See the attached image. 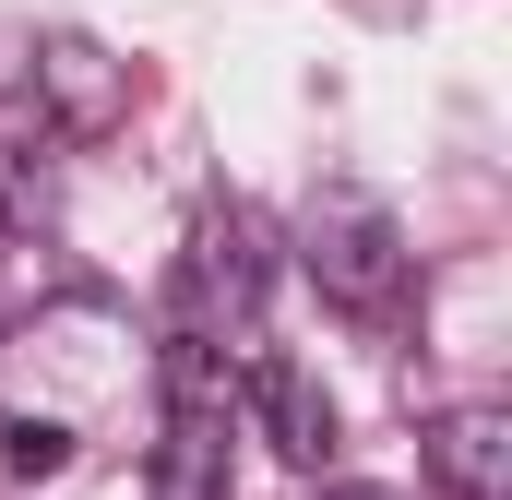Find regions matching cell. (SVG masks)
<instances>
[{"label": "cell", "instance_id": "6da1fadb", "mask_svg": "<svg viewBox=\"0 0 512 500\" xmlns=\"http://www.w3.org/2000/svg\"><path fill=\"white\" fill-rule=\"evenodd\" d=\"M298 262H310V286H322L334 310H358V322H393L405 286H417V250H405V227H393V203H382V191H358V179L310 191V215H298Z\"/></svg>", "mask_w": 512, "mask_h": 500}, {"label": "cell", "instance_id": "7a4b0ae2", "mask_svg": "<svg viewBox=\"0 0 512 500\" xmlns=\"http://www.w3.org/2000/svg\"><path fill=\"white\" fill-rule=\"evenodd\" d=\"M251 298H262V227L239 203H215V215L191 227V334H215V310L251 322Z\"/></svg>", "mask_w": 512, "mask_h": 500}, {"label": "cell", "instance_id": "3957f363", "mask_svg": "<svg viewBox=\"0 0 512 500\" xmlns=\"http://www.w3.org/2000/svg\"><path fill=\"white\" fill-rule=\"evenodd\" d=\"M239 405L262 417V441L286 465H322L334 453V405H322V381L298 370V358H239Z\"/></svg>", "mask_w": 512, "mask_h": 500}, {"label": "cell", "instance_id": "277c9868", "mask_svg": "<svg viewBox=\"0 0 512 500\" xmlns=\"http://www.w3.org/2000/svg\"><path fill=\"white\" fill-rule=\"evenodd\" d=\"M417 441H429V477L453 500H501V477H512V417L501 405H441Z\"/></svg>", "mask_w": 512, "mask_h": 500}, {"label": "cell", "instance_id": "5b68a950", "mask_svg": "<svg viewBox=\"0 0 512 500\" xmlns=\"http://www.w3.org/2000/svg\"><path fill=\"white\" fill-rule=\"evenodd\" d=\"M24 84H36V96H48V108H60V131H108L131 108V84H120V60H108V48H96V36H48V48H36V72H24Z\"/></svg>", "mask_w": 512, "mask_h": 500}, {"label": "cell", "instance_id": "8992f818", "mask_svg": "<svg viewBox=\"0 0 512 500\" xmlns=\"http://www.w3.org/2000/svg\"><path fill=\"white\" fill-rule=\"evenodd\" d=\"M155 500H227V429H203V417H167Z\"/></svg>", "mask_w": 512, "mask_h": 500}, {"label": "cell", "instance_id": "52a82bcc", "mask_svg": "<svg viewBox=\"0 0 512 500\" xmlns=\"http://www.w3.org/2000/svg\"><path fill=\"white\" fill-rule=\"evenodd\" d=\"M0 465H12V477H60V465H72V429H60V417H12V429H0Z\"/></svg>", "mask_w": 512, "mask_h": 500}, {"label": "cell", "instance_id": "ba28073f", "mask_svg": "<svg viewBox=\"0 0 512 500\" xmlns=\"http://www.w3.org/2000/svg\"><path fill=\"white\" fill-rule=\"evenodd\" d=\"M322 500H393V489H370V477H334V489H322Z\"/></svg>", "mask_w": 512, "mask_h": 500}]
</instances>
